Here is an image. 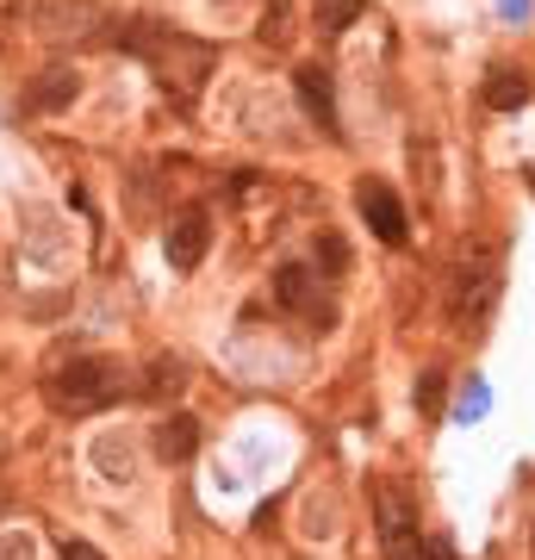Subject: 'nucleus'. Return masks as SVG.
<instances>
[{
    "instance_id": "1a4fd4ad",
    "label": "nucleus",
    "mask_w": 535,
    "mask_h": 560,
    "mask_svg": "<svg viewBox=\"0 0 535 560\" xmlns=\"http://www.w3.org/2000/svg\"><path fill=\"white\" fill-rule=\"evenodd\" d=\"M94 467H100V480H131V474H138V455H131V436H100L94 442Z\"/></svg>"
},
{
    "instance_id": "39448f33",
    "label": "nucleus",
    "mask_w": 535,
    "mask_h": 560,
    "mask_svg": "<svg viewBox=\"0 0 535 560\" xmlns=\"http://www.w3.org/2000/svg\"><path fill=\"white\" fill-rule=\"evenodd\" d=\"M206 237H212L206 206H187V212L168 224V261H175L181 275H187V268H199V256H206Z\"/></svg>"
},
{
    "instance_id": "0eeeda50",
    "label": "nucleus",
    "mask_w": 535,
    "mask_h": 560,
    "mask_svg": "<svg viewBox=\"0 0 535 560\" xmlns=\"http://www.w3.org/2000/svg\"><path fill=\"white\" fill-rule=\"evenodd\" d=\"M194 448H199V423H194V418H162V430H156V460L181 467V460H194Z\"/></svg>"
},
{
    "instance_id": "7ed1b4c3",
    "label": "nucleus",
    "mask_w": 535,
    "mask_h": 560,
    "mask_svg": "<svg viewBox=\"0 0 535 560\" xmlns=\"http://www.w3.org/2000/svg\"><path fill=\"white\" fill-rule=\"evenodd\" d=\"M380 541H386V560H423V541H417V511L398 486H380Z\"/></svg>"
},
{
    "instance_id": "2eb2a0df",
    "label": "nucleus",
    "mask_w": 535,
    "mask_h": 560,
    "mask_svg": "<svg viewBox=\"0 0 535 560\" xmlns=\"http://www.w3.org/2000/svg\"><path fill=\"white\" fill-rule=\"evenodd\" d=\"M32 548H38L32 529H7V536H0V560H32Z\"/></svg>"
},
{
    "instance_id": "20e7f679",
    "label": "nucleus",
    "mask_w": 535,
    "mask_h": 560,
    "mask_svg": "<svg viewBox=\"0 0 535 560\" xmlns=\"http://www.w3.org/2000/svg\"><path fill=\"white\" fill-rule=\"evenodd\" d=\"M356 206H361V219H368V231H374L380 243H405V206H398V194L386 180H361Z\"/></svg>"
},
{
    "instance_id": "4468645a",
    "label": "nucleus",
    "mask_w": 535,
    "mask_h": 560,
    "mask_svg": "<svg viewBox=\"0 0 535 560\" xmlns=\"http://www.w3.org/2000/svg\"><path fill=\"white\" fill-rule=\"evenodd\" d=\"M417 411H423V418L442 411V368H423V381H417Z\"/></svg>"
},
{
    "instance_id": "f3484780",
    "label": "nucleus",
    "mask_w": 535,
    "mask_h": 560,
    "mask_svg": "<svg viewBox=\"0 0 535 560\" xmlns=\"http://www.w3.org/2000/svg\"><path fill=\"white\" fill-rule=\"evenodd\" d=\"M437 560H455V555H437Z\"/></svg>"
},
{
    "instance_id": "ddd939ff",
    "label": "nucleus",
    "mask_w": 535,
    "mask_h": 560,
    "mask_svg": "<svg viewBox=\"0 0 535 560\" xmlns=\"http://www.w3.org/2000/svg\"><path fill=\"white\" fill-rule=\"evenodd\" d=\"M361 0H317V20H324V32H342V25H356Z\"/></svg>"
},
{
    "instance_id": "9d476101",
    "label": "nucleus",
    "mask_w": 535,
    "mask_h": 560,
    "mask_svg": "<svg viewBox=\"0 0 535 560\" xmlns=\"http://www.w3.org/2000/svg\"><path fill=\"white\" fill-rule=\"evenodd\" d=\"M299 101H305V113H312L324 131L337 125V106H330V75H324V69H299Z\"/></svg>"
},
{
    "instance_id": "dca6fc26",
    "label": "nucleus",
    "mask_w": 535,
    "mask_h": 560,
    "mask_svg": "<svg viewBox=\"0 0 535 560\" xmlns=\"http://www.w3.org/2000/svg\"><path fill=\"white\" fill-rule=\"evenodd\" d=\"M57 555H62V560H106V555L94 548V541H81V536H69V541L57 548Z\"/></svg>"
},
{
    "instance_id": "9b49d317",
    "label": "nucleus",
    "mask_w": 535,
    "mask_h": 560,
    "mask_svg": "<svg viewBox=\"0 0 535 560\" xmlns=\"http://www.w3.org/2000/svg\"><path fill=\"white\" fill-rule=\"evenodd\" d=\"M38 25H44V32H62V25H69V32H88V25H94V7H88V0H75V7L62 13L57 0H44V7H38Z\"/></svg>"
},
{
    "instance_id": "f03ea898",
    "label": "nucleus",
    "mask_w": 535,
    "mask_h": 560,
    "mask_svg": "<svg viewBox=\"0 0 535 560\" xmlns=\"http://www.w3.org/2000/svg\"><path fill=\"white\" fill-rule=\"evenodd\" d=\"M143 57L156 62L162 81H175L181 94H199V81H206V69H212V50L199 38H181V32H162V25H143L138 32Z\"/></svg>"
},
{
    "instance_id": "6e6552de",
    "label": "nucleus",
    "mask_w": 535,
    "mask_h": 560,
    "mask_svg": "<svg viewBox=\"0 0 535 560\" xmlns=\"http://www.w3.org/2000/svg\"><path fill=\"white\" fill-rule=\"evenodd\" d=\"M275 293H280V305H287V312H305V318H324V305H317L324 293L312 287V275H305V268H280Z\"/></svg>"
},
{
    "instance_id": "423d86ee",
    "label": "nucleus",
    "mask_w": 535,
    "mask_h": 560,
    "mask_svg": "<svg viewBox=\"0 0 535 560\" xmlns=\"http://www.w3.org/2000/svg\"><path fill=\"white\" fill-rule=\"evenodd\" d=\"M81 94V75L75 69H50L44 81H32V94H25V113H62V106Z\"/></svg>"
},
{
    "instance_id": "f257e3e1",
    "label": "nucleus",
    "mask_w": 535,
    "mask_h": 560,
    "mask_svg": "<svg viewBox=\"0 0 535 560\" xmlns=\"http://www.w3.org/2000/svg\"><path fill=\"white\" fill-rule=\"evenodd\" d=\"M119 386H125L119 368L106 355H75L50 381V405H57L62 418H94V411H106V405L119 399Z\"/></svg>"
},
{
    "instance_id": "f8f14e48",
    "label": "nucleus",
    "mask_w": 535,
    "mask_h": 560,
    "mask_svg": "<svg viewBox=\"0 0 535 560\" xmlns=\"http://www.w3.org/2000/svg\"><path fill=\"white\" fill-rule=\"evenodd\" d=\"M486 101H492L498 113H511V106L530 101V81H523V75H492V81H486Z\"/></svg>"
}]
</instances>
